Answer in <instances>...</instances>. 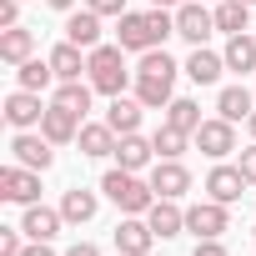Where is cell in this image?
Here are the masks:
<instances>
[{
  "instance_id": "ba28073f",
  "label": "cell",
  "mask_w": 256,
  "mask_h": 256,
  "mask_svg": "<svg viewBox=\"0 0 256 256\" xmlns=\"http://www.w3.org/2000/svg\"><path fill=\"white\" fill-rule=\"evenodd\" d=\"M231 226V211L221 206V201H196V206H186V231L196 236V241H211V236H221Z\"/></svg>"
},
{
  "instance_id": "7c38bea8",
  "label": "cell",
  "mask_w": 256,
  "mask_h": 256,
  "mask_svg": "<svg viewBox=\"0 0 256 256\" xmlns=\"http://www.w3.org/2000/svg\"><path fill=\"white\" fill-rule=\"evenodd\" d=\"M146 181H151V191H156V196H166V201H181V196L191 191V171H186L181 161H156Z\"/></svg>"
},
{
  "instance_id": "ffe728a7",
  "label": "cell",
  "mask_w": 256,
  "mask_h": 256,
  "mask_svg": "<svg viewBox=\"0 0 256 256\" xmlns=\"http://www.w3.org/2000/svg\"><path fill=\"white\" fill-rule=\"evenodd\" d=\"M96 211H100V196L86 191V186H70V191L60 196V216H66V226H86V221H96Z\"/></svg>"
},
{
  "instance_id": "9a60e30c",
  "label": "cell",
  "mask_w": 256,
  "mask_h": 256,
  "mask_svg": "<svg viewBox=\"0 0 256 256\" xmlns=\"http://www.w3.org/2000/svg\"><path fill=\"white\" fill-rule=\"evenodd\" d=\"M80 116H70V110H60V106H46V116H40V136L50 141V146H70L76 136H80Z\"/></svg>"
},
{
  "instance_id": "d6a6232c",
  "label": "cell",
  "mask_w": 256,
  "mask_h": 256,
  "mask_svg": "<svg viewBox=\"0 0 256 256\" xmlns=\"http://www.w3.org/2000/svg\"><path fill=\"white\" fill-rule=\"evenodd\" d=\"M236 166H241V176H246V186H256V141L236 156Z\"/></svg>"
},
{
  "instance_id": "4fadbf2b",
  "label": "cell",
  "mask_w": 256,
  "mask_h": 256,
  "mask_svg": "<svg viewBox=\"0 0 256 256\" xmlns=\"http://www.w3.org/2000/svg\"><path fill=\"white\" fill-rule=\"evenodd\" d=\"M241 191H246V176H241V166H226V161H216V166L206 171V196H211V201L231 206V201H241Z\"/></svg>"
},
{
  "instance_id": "603a6c76",
  "label": "cell",
  "mask_w": 256,
  "mask_h": 256,
  "mask_svg": "<svg viewBox=\"0 0 256 256\" xmlns=\"http://www.w3.org/2000/svg\"><path fill=\"white\" fill-rule=\"evenodd\" d=\"M191 141H196V136H191V131H181V126H171V120H161V126H156V136H151L156 161H181Z\"/></svg>"
},
{
  "instance_id": "1f68e13d",
  "label": "cell",
  "mask_w": 256,
  "mask_h": 256,
  "mask_svg": "<svg viewBox=\"0 0 256 256\" xmlns=\"http://www.w3.org/2000/svg\"><path fill=\"white\" fill-rule=\"evenodd\" d=\"M20 236H26L20 226H16V231H10V226L0 231V256H20V251H26V241H20Z\"/></svg>"
},
{
  "instance_id": "30bf717a",
  "label": "cell",
  "mask_w": 256,
  "mask_h": 256,
  "mask_svg": "<svg viewBox=\"0 0 256 256\" xmlns=\"http://www.w3.org/2000/svg\"><path fill=\"white\" fill-rule=\"evenodd\" d=\"M156 241H161V236L151 231L146 216H126V221L116 226V251H120V256H151Z\"/></svg>"
},
{
  "instance_id": "83f0119b",
  "label": "cell",
  "mask_w": 256,
  "mask_h": 256,
  "mask_svg": "<svg viewBox=\"0 0 256 256\" xmlns=\"http://www.w3.org/2000/svg\"><path fill=\"white\" fill-rule=\"evenodd\" d=\"M251 110H256V100H251L246 86H221V96H216V116H226V120H251Z\"/></svg>"
},
{
  "instance_id": "f546056e",
  "label": "cell",
  "mask_w": 256,
  "mask_h": 256,
  "mask_svg": "<svg viewBox=\"0 0 256 256\" xmlns=\"http://www.w3.org/2000/svg\"><path fill=\"white\" fill-rule=\"evenodd\" d=\"M16 80H20L26 90H50V86H60V80H56V66H50V60H36V56H30L26 66H16Z\"/></svg>"
},
{
  "instance_id": "4316f807",
  "label": "cell",
  "mask_w": 256,
  "mask_h": 256,
  "mask_svg": "<svg viewBox=\"0 0 256 256\" xmlns=\"http://www.w3.org/2000/svg\"><path fill=\"white\" fill-rule=\"evenodd\" d=\"M30 50H36V36H30L26 26L0 30V60H6V66H26V60H30Z\"/></svg>"
},
{
  "instance_id": "5bb4252c",
  "label": "cell",
  "mask_w": 256,
  "mask_h": 256,
  "mask_svg": "<svg viewBox=\"0 0 256 256\" xmlns=\"http://www.w3.org/2000/svg\"><path fill=\"white\" fill-rule=\"evenodd\" d=\"M60 226H66V216H60V206H26V216H20V231H26V241H56L60 236Z\"/></svg>"
},
{
  "instance_id": "8992f818",
  "label": "cell",
  "mask_w": 256,
  "mask_h": 256,
  "mask_svg": "<svg viewBox=\"0 0 256 256\" xmlns=\"http://www.w3.org/2000/svg\"><path fill=\"white\" fill-rule=\"evenodd\" d=\"M196 146H201V156H211V161H226V156L236 151V120H226V116H211V120H201V126H196Z\"/></svg>"
},
{
  "instance_id": "e575fe53",
  "label": "cell",
  "mask_w": 256,
  "mask_h": 256,
  "mask_svg": "<svg viewBox=\"0 0 256 256\" xmlns=\"http://www.w3.org/2000/svg\"><path fill=\"white\" fill-rule=\"evenodd\" d=\"M96 16H126V0H86Z\"/></svg>"
},
{
  "instance_id": "6da1fadb",
  "label": "cell",
  "mask_w": 256,
  "mask_h": 256,
  "mask_svg": "<svg viewBox=\"0 0 256 256\" xmlns=\"http://www.w3.org/2000/svg\"><path fill=\"white\" fill-rule=\"evenodd\" d=\"M166 36H176V10L151 6V10H126V16H116V46H120V50L146 56V50H156Z\"/></svg>"
},
{
  "instance_id": "836d02e7",
  "label": "cell",
  "mask_w": 256,
  "mask_h": 256,
  "mask_svg": "<svg viewBox=\"0 0 256 256\" xmlns=\"http://www.w3.org/2000/svg\"><path fill=\"white\" fill-rule=\"evenodd\" d=\"M20 26V0H0V30Z\"/></svg>"
},
{
  "instance_id": "ac0fdd59",
  "label": "cell",
  "mask_w": 256,
  "mask_h": 256,
  "mask_svg": "<svg viewBox=\"0 0 256 256\" xmlns=\"http://www.w3.org/2000/svg\"><path fill=\"white\" fill-rule=\"evenodd\" d=\"M100 20H106V16H96L90 6H86V10H70V16H66V40H76L80 50H96V46H100Z\"/></svg>"
},
{
  "instance_id": "ee69618b",
  "label": "cell",
  "mask_w": 256,
  "mask_h": 256,
  "mask_svg": "<svg viewBox=\"0 0 256 256\" xmlns=\"http://www.w3.org/2000/svg\"><path fill=\"white\" fill-rule=\"evenodd\" d=\"M251 236H256V226H251Z\"/></svg>"
},
{
  "instance_id": "4dcf8cb0",
  "label": "cell",
  "mask_w": 256,
  "mask_h": 256,
  "mask_svg": "<svg viewBox=\"0 0 256 256\" xmlns=\"http://www.w3.org/2000/svg\"><path fill=\"white\" fill-rule=\"evenodd\" d=\"M166 120H171V126H181V131H191V136H196V126H201V106H196L191 96H176V100L166 106Z\"/></svg>"
},
{
  "instance_id": "b9f144b4",
  "label": "cell",
  "mask_w": 256,
  "mask_h": 256,
  "mask_svg": "<svg viewBox=\"0 0 256 256\" xmlns=\"http://www.w3.org/2000/svg\"><path fill=\"white\" fill-rule=\"evenodd\" d=\"M206 6H216V0H206Z\"/></svg>"
},
{
  "instance_id": "44dd1931",
  "label": "cell",
  "mask_w": 256,
  "mask_h": 256,
  "mask_svg": "<svg viewBox=\"0 0 256 256\" xmlns=\"http://www.w3.org/2000/svg\"><path fill=\"white\" fill-rule=\"evenodd\" d=\"M141 100L136 96H110V110H106V126L116 136H131V131H141Z\"/></svg>"
},
{
  "instance_id": "8d00e7d4",
  "label": "cell",
  "mask_w": 256,
  "mask_h": 256,
  "mask_svg": "<svg viewBox=\"0 0 256 256\" xmlns=\"http://www.w3.org/2000/svg\"><path fill=\"white\" fill-rule=\"evenodd\" d=\"M66 256H100V246H90V241H76Z\"/></svg>"
},
{
  "instance_id": "7a4b0ae2",
  "label": "cell",
  "mask_w": 256,
  "mask_h": 256,
  "mask_svg": "<svg viewBox=\"0 0 256 256\" xmlns=\"http://www.w3.org/2000/svg\"><path fill=\"white\" fill-rule=\"evenodd\" d=\"M176 76H181V66H176L161 46L146 50L141 66H136V100H141L146 110H166V106L176 100Z\"/></svg>"
},
{
  "instance_id": "52a82bcc",
  "label": "cell",
  "mask_w": 256,
  "mask_h": 256,
  "mask_svg": "<svg viewBox=\"0 0 256 256\" xmlns=\"http://www.w3.org/2000/svg\"><path fill=\"white\" fill-rule=\"evenodd\" d=\"M0 196L16 201V206H36V201H40V171L10 161L6 171H0Z\"/></svg>"
},
{
  "instance_id": "7bdbcfd3",
  "label": "cell",
  "mask_w": 256,
  "mask_h": 256,
  "mask_svg": "<svg viewBox=\"0 0 256 256\" xmlns=\"http://www.w3.org/2000/svg\"><path fill=\"white\" fill-rule=\"evenodd\" d=\"M246 6H256V0H246Z\"/></svg>"
},
{
  "instance_id": "cb8c5ba5",
  "label": "cell",
  "mask_w": 256,
  "mask_h": 256,
  "mask_svg": "<svg viewBox=\"0 0 256 256\" xmlns=\"http://www.w3.org/2000/svg\"><path fill=\"white\" fill-rule=\"evenodd\" d=\"M181 70H186L196 86H216V80H221V70H226V56H216V50L196 46V50H191V60H186Z\"/></svg>"
},
{
  "instance_id": "484cf974",
  "label": "cell",
  "mask_w": 256,
  "mask_h": 256,
  "mask_svg": "<svg viewBox=\"0 0 256 256\" xmlns=\"http://www.w3.org/2000/svg\"><path fill=\"white\" fill-rule=\"evenodd\" d=\"M221 56H226V70L251 76V70H256V36H246V30H241V36H226V50H221Z\"/></svg>"
},
{
  "instance_id": "d4e9b609",
  "label": "cell",
  "mask_w": 256,
  "mask_h": 256,
  "mask_svg": "<svg viewBox=\"0 0 256 256\" xmlns=\"http://www.w3.org/2000/svg\"><path fill=\"white\" fill-rule=\"evenodd\" d=\"M90 96H96V86H90V80H60L50 106H60V110H70V116H80V120H86V110H90Z\"/></svg>"
},
{
  "instance_id": "ab89813d",
  "label": "cell",
  "mask_w": 256,
  "mask_h": 256,
  "mask_svg": "<svg viewBox=\"0 0 256 256\" xmlns=\"http://www.w3.org/2000/svg\"><path fill=\"white\" fill-rule=\"evenodd\" d=\"M151 6H161V10H176V6H186V0H151Z\"/></svg>"
},
{
  "instance_id": "74e56055",
  "label": "cell",
  "mask_w": 256,
  "mask_h": 256,
  "mask_svg": "<svg viewBox=\"0 0 256 256\" xmlns=\"http://www.w3.org/2000/svg\"><path fill=\"white\" fill-rule=\"evenodd\" d=\"M20 256H56V251H50V241H30Z\"/></svg>"
},
{
  "instance_id": "8fae6325",
  "label": "cell",
  "mask_w": 256,
  "mask_h": 256,
  "mask_svg": "<svg viewBox=\"0 0 256 256\" xmlns=\"http://www.w3.org/2000/svg\"><path fill=\"white\" fill-rule=\"evenodd\" d=\"M40 116H46V106H40V90H10L6 96V120L16 126V131H40Z\"/></svg>"
},
{
  "instance_id": "277c9868",
  "label": "cell",
  "mask_w": 256,
  "mask_h": 256,
  "mask_svg": "<svg viewBox=\"0 0 256 256\" xmlns=\"http://www.w3.org/2000/svg\"><path fill=\"white\" fill-rule=\"evenodd\" d=\"M136 70H126V50L120 46H96L90 50V70L86 80L100 90V96H126V80H131Z\"/></svg>"
},
{
  "instance_id": "60d3db41",
  "label": "cell",
  "mask_w": 256,
  "mask_h": 256,
  "mask_svg": "<svg viewBox=\"0 0 256 256\" xmlns=\"http://www.w3.org/2000/svg\"><path fill=\"white\" fill-rule=\"evenodd\" d=\"M246 126H251V141H256V110H251V120H246Z\"/></svg>"
},
{
  "instance_id": "9c48e42d",
  "label": "cell",
  "mask_w": 256,
  "mask_h": 256,
  "mask_svg": "<svg viewBox=\"0 0 256 256\" xmlns=\"http://www.w3.org/2000/svg\"><path fill=\"white\" fill-rule=\"evenodd\" d=\"M10 156H16L20 166H30V171H50V166H56V146H50L40 131H16Z\"/></svg>"
},
{
  "instance_id": "5b68a950",
  "label": "cell",
  "mask_w": 256,
  "mask_h": 256,
  "mask_svg": "<svg viewBox=\"0 0 256 256\" xmlns=\"http://www.w3.org/2000/svg\"><path fill=\"white\" fill-rule=\"evenodd\" d=\"M176 36L191 40V46H206L216 36V6H206V0H186V6H176Z\"/></svg>"
},
{
  "instance_id": "2e32d148",
  "label": "cell",
  "mask_w": 256,
  "mask_h": 256,
  "mask_svg": "<svg viewBox=\"0 0 256 256\" xmlns=\"http://www.w3.org/2000/svg\"><path fill=\"white\" fill-rule=\"evenodd\" d=\"M151 161H156V146H151L141 131H131V136L116 141V166H120V171H146Z\"/></svg>"
},
{
  "instance_id": "7402d4cb",
  "label": "cell",
  "mask_w": 256,
  "mask_h": 256,
  "mask_svg": "<svg viewBox=\"0 0 256 256\" xmlns=\"http://www.w3.org/2000/svg\"><path fill=\"white\" fill-rule=\"evenodd\" d=\"M146 221H151V231H156L161 241H171V236L186 231V211H181L176 201H166V196H156V206L146 211Z\"/></svg>"
},
{
  "instance_id": "f35d334b",
  "label": "cell",
  "mask_w": 256,
  "mask_h": 256,
  "mask_svg": "<svg viewBox=\"0 0 256 256\" xmlns=\"http://www.w3.org/2000/svg\"><path fill=\"white\" fill-rule=\"evenodd\" d=\"M46 6H56V10H66V16H70V10H76V0H46Z\"/></svg>"
},
{
  "instance_id": "d590c367",
  "label": "cell",
  "mask_w": 256,
  "mask_h": 256,
  "mask_svg": "<svg viewBox=\"0 0 256 256\" xmlns=\"http://www.w3.org/2000/svg\"><path fill=\"white\" fill-rule=\"evenodd\" d=\"M191 256H231L226 246H221V236H211V241H196V251Z\"/></svg>"
},
{
  "instance_id": "e0dca14e",
  "label": "cell",
  "mask_w": 256,
  "mask_h": 256,
  "mask_svg": "<svg viewBox=\"0 0 256 256\" xmlns=\"http://www.w3.org/2000/svg\"><path fill=\"white\" fill-rule=\"evenodd\" d=\"M116 131L106 120H86L80 126V136H76V146H80V156H90V161H100V156H116Z\"/></svg>"
},
{
  "instance_id": "f1b7e54d",
  "label": "cell",
  "mask_w": 256,
  "mask_h": 256,
  "mask_svg": "<svg viewBox=\"0 0 256 256\" xmlns=\"http://www.w3.org/2000/svg\"><path fill=\"white\" fill-rule=\"evenodd\" d=\"M216 30H226V36L251 30V6L246 0H216Z\"/></svg>"
},
{
  "instance_id": "d6986e66",
  "label": "cell",
  "mask_w": 256,
  "mask_h": 256,
  "mask_svg": "<svg viewBox=\"0 0 256 256\" xmlns=\"http://www.w3.org/2000/svg\"><path fill=\"white\" fill-rule=\"evenodd\" d=\"M46 60L56 66V80H80V70H90V50H80L76 40H60Z\"/></svg>"
},
{
  "instance_id": "3957f363",
  "label": "cell",
  "mask_w": 256,
  "mask_h": 256,
  "mask_svg": "<svg viewBox=\"0 0 256 256\" xmlns=\"http://www.w3.org/2000/svg\"><path fill=\"white\" fill-rule=\"evenodd\" d=\"M100 191H106V201H116L126 216H146L151 206H156V191H151V181H141V171H106L100 176Z\"/></svg>"
}]
</instances>
